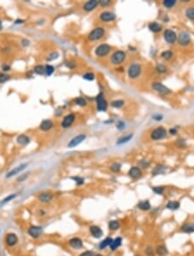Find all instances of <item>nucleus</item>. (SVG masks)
Returning <instances> with one entry per match:
<instances>
[{
  "mask_svg": "<svg viewBox=\"0 0 194 256\" xmlns=\"http://www.w3.org/2000/svg\"><path fill=\"white\" fill-rule=\"evenodd\" d=\"M125 57H126V53L123 51H121V50L116 51L112 54L111 62L114 65H119L125 60Z\"/></svg>",
  "mask_w": 194,
  "mask_h": 256,
  "instance_id": "nucleus-1",
  "label": "nucleus"
},
{
  "mask_svg": "<svg viewBox=\"0 0 194 256\" xmlns=\"http://www.w3.org/2000/svg\"><path fill=\"white\" fill-rule=\"evenodd\" d=\"M166 135V130L163 127H159L156 128L155 129L153 130V132L151 133V138L153 140H161L163 139L165 136Z\"/></svg>",
  "mask_w": 194,
  "mask_h": 256,
  "instance_id": "nucleus-2",
  "label": "nucleus"
},
{
  "mask_svg": "<svg viewBox=\"0 0 194 256\" xmlns=\"http://www.w3.org/2000/svg\"><path fill=\"white\" fill-rule=\"evenodd\" d=\"M111 49V47L110 45H108V44H101V45H99L96 48L95 53L98 57H105V56H106L108 53H110Z\"/></svg>",
  "mask_w": 194,
  "mask_h": 256,
  "instance_id": "nucleus-3",
  "label": "nucleus"
},
{
  "mask_svg": "<svg viewBox=\"0 0 194 256\" xmlns=\"http://www.w3.org/2000/svg\"><path fill=\"white\" fill-rule=\"evenodd\" d=\"M105 35V30L101 27L96 28L92 30L89 34V39L91 41H97L104 36Z\"/></svg>",
  "mask_w": 194,
  "mask_h": 256,
  "instance_id": "nucleus-4",
  "label": "nucleus"
},
{
  "mask_svg": "<svg viewBox=\"0 0 194 256\" xmlns=\"http://www.w3.org/2000/svg\"><path fill=\"white\" fill-rule=\"evenodd\" d=\"M141 72H142V68L140 67V65H138V64H133V65H131V66L129 68L128 74H129V78L135 79V78H137L138 76L140 75Z\"/></svg>",
  "mask_w": 194,
  "mask_h": 256,
  "instance_id": "nucleus-5",
  "label": "nucleus"
},
{
  "mask_svg": "<svg viewBox=\"0 0 194 256\" xmlns=\"http://www.w3.org/2000/svg\"><path fill=\"white\" fill-rule=\"evenodd\" d=\"M164 38L166 42L169 44H173L177 41V35L174 31L171 30H166L164 32Z\"/></svg>",
  "mask_w": 194,
  "mask_h": 256,
  "instance_id": "nucleus-6",
  "label": "nucleus"
},
{
  "mask_svg": "<svg viewBox=\"0 0 194 256\" xmlns=\"http://www.w3.org/2000/svg\"><path fill=\"white\" fill-rule=\"evenodd\" d=\"M97 107L99 111H105L107 109V102L102 93H100L97 97Z\"/></svg>",
  "mask_w": 194,
  "mask_h": 256,
  "instance_id": "nucleus-7",
  "label": "nucleus"
},
{
  "mask_svg": "<svg viewBox=\"0 0 194 256\" xmlns=\"http://www.w3.org/2000/svg\"><path fill=\"white\" fill-rule=\"evenodd\" d=\"M28 233L33 238H38L42 234V228L40 226H31L28 229Z\"/></svg>",
  "mask_w": 194,
  "mask_h": 256,
  "instance_id": "nucleus-8",
  "label": "nucleus"
},
{
  "mask_svg": "<svg viewBox=\"0 0 194 256\" xmlns=\"http://www.w3.org/2000/svg\"><path fill=\"white\" fill-rule=\"evenodd\" d=\"M179 43L182 46H187L191 42V36L187 32H181L178 38Z\"/></svg>",
  "mask_w": 194,
  "mask_h": 256,
  "instance_id": "nucleus-9",
  "label": "nucleus"
},
{
  "mask_svg": "<svg viewBox=\"0 0 194 256\" xmlns=\"http://www.w3.org/2000/svg\"><path fill=\"white\" fill-rule=\"evenodd\" d=\"M152 86H153V89H154V90L156 91L157 92H159V93H161V94L166 95V94L170 93V90H169L167 87H166L164 85H162L161 83L155 82V83L153 84Z\"/></svg>",
  "mask_w": 194,
  "mask_h": 256,
  "instance_id": "nucleus-10",
  "label": "nucleus"
},
{
  "mask_svg": "<svg viewBox=\"0 0 194 256\" xmlns=\"http://www.w3.org/2000/svg\"><path fill=\"white\" fill-rule=\"evenodd\" d=\"M85 139V135H79V136H75L71 140V142L67 144V147L68 148H74L76 146L80 145Z\"/></svg>",
  "mask_w": 194,
  "mask_h": 256,
  "instance_id": "nucleus-11",
  "label": "nucleus"
},
{
  "mask_svg": "<svg viewBox=\"0 0 194 256\" xmlns=\"http://www.w3.org/2000/svg\"><path fill=\"white\" fill-rule=\"evenodd\" d=\"M100 19L103 22H111L116 19V15L111 11H104L100 14Z\"/></svg>",
  "mask_w": 194,
  "mask_h": 256,
  "instance_id": "nucleus-12",
  "label": "nucleus"
},
{
  "mask_svg": "<svg viewBox=\"0 0 194 256\" xmlns=\"http://www.w3.org/2000/svg\"><path fill=\"white\" fill-rule=\"evenodd\" d=\"M74 114H69V115H67V116H66L64 117V119H63L62 122H61V126L63 128H68V127H70L73 124V122H74Z\"/></svg>",
  "mask_w": 194,
  "mask_h": 256,
  "instance_id": "nucleus-13",
  "label": "nucleus"
},
{
  "mask_svg": "<svg viewBox=\"0 0 194 256\" xmlns=\"http://www.w3.org/2000/svg\"><path fill=\"white\" fill-rule=\"evenodd\" d=\"M26 166H27V164H26V163H25V164H22V165H20V166H16V167L14 168L13 170H11L10 172H9V173H7L6 178L9 179V178L13 177L14 175H16L17 173H20L21 172H22L25 168H26Z\"/></svg>",
  "mask_w": 194,
  "mask_h": 256,
  "instance_id": "nucleus-14",
  "label": "nucleus"
},
{
  "mask_svg": "<svg viewBox=\"0 0 194 256\" xmlns=\"http://www.w3.org/2000/svg\"><path fill=\"white\" fill-rule=\"evenodd\" d=\"M17 241H18V238H17L16 234L13 233L8 234L7 236H6V243H7L8 246L13 247L17 243Z\"/></svg>",
  "mask_w": 194,
  "mask_h": 256,
  "instance_id": "nucleus-15",
  "label": "nucleus"
},
{
  "mask_svg": "<svg viewBox=\"0 0 194 256\" xmlns=\"http://www.w3.org/2000/svg\"><path fill=\"white\" fill-rule=\"evenodd\" d=\"M69 245L74 249H81L83 247V241L78 238V237H74V238H72L70 241H69Z\"/></svg>",
  "mask_w": 194,
  "mask_h": 256,
  "instance_id": "nucleus-16",
  "label": "nucleus"
},
{
  "mask_svg": "<svg viewBox=\"0 0 194 256\" xmlns=\"http://www.w3.org/2000/svg\"><path fill=\"white\" fill-rule=\"evenodd\" d=\"M90 232L91 234V235L94 237V238H100L102 235H103V231L102 229L97 226H91L90 228Z\"/></svg>",
  "mask_w": 194,
  "mask_h": 256,
  "instance_id": "nucleus-17",
  "label": "nucleus"
},
{
  "mask_svg": "<svg viewBox=\"0 0 194 256\" xmlns=\"http://www.w3.org/2000/svg\"><path fill=\"white\" fill-rule=\"evenodd\" d=\"M129 175L132 178V179H138L142 176V172L140 170L139 167H131L129 171Z\"/></svg>",
  "mask_w": 194,
  "mask_h": 256,
  "instance_id": "nucleus-18",
  "label": "nucleus"
},
{
  "mask_svg": "<svg viewBox=\"0 0 194 256\" xmlns=\"http://www.w3.org/2000/svg\"><path fill=\"white\" fill-rule=\"evenodd\" d=\"M97 4H98V1H96V0H91V1H88L84 5V10L85 11H91L92 10H94L95 8L97 7Z\"/></svg>",
  "mask_w": 194,
  "mask_h": 256,
  "instance_id": "nucleus-19",
  "label": "nucleus"
},
{
  "mask_svg": "<svg viewBox=\"0 0 194 256\" xmlns=\"http://www.w3.org/2000/svg\"><path fill=\"white\" fill-rule=\"evenodd\" d=\"M54 126V123L51 120H44L42 122L41 125H40V128L43 131H48L49 129H51Z\"/></svg>",
  "mask_w": 194,
  "mask_h": 256,
  "instance_id": "nucleus-20",
  "label": "nucleus"
},
{
  "mask_svg": "<svg viewBox=\"0 0 194 256\" xmlns=\"http://www.w3.org/2000/svg\"><path fill=\"white\" fill-rule=\"evenodd\" d=\"M122 241H123V240H122L121 237H117L116 239H114L112 241L111 244L110 245V248H111L112 251H115L116 249H118L120 246L122 245Z\"/></svg>",
  "mask_w": 194,
  "mask_h": 256,
  "instance_id": "nucleus-21",
  "label": "nucleus"
},
{
  "mask_svg": "<svg viewBox=\"0 0 194 256\" xmlns=\"http://www.w3.org/2000/svg\"><path fill=\"white\" fill-rule=\"evenodd\" d=\"M53 199V195L50 194V193H42L40 196H39V200L42 203H48L50 202Z\"/></svg>",
  "mask_w": 194,
  "mask_h": 256,
  "instance_id": "nucleus-22",
  "label": "nucleus"
},
{
  "mask_svg": "<svg viewBox=\"0 0 194 256\" xmlns=\"http://www.w3.org/2000/svg\"><path fill=\"white\" fill-rule=\"evenodd\" d=\"M137 208L140 209L141 211H149V210H150V208H151V205H150V203L148 200H146V201H141V202H139L138 204H137Z\"/></svg>",
  "mask_w": 194,
  "mask_h": 256,
  "instance_id": "nucleus-23",
  "label": "nucleus"
},
{
  "mask_svg": "<svg viewBox=\"0 0 194 256\" xmlns=\"http://www.w3.org/2000/svg\"><path fill=\"white\" fill-rule=\"evenodd\" d=\"M181 230L185 233H194V223H187L181 227Z\"/></svg>",
  "mask_w": 194,
  "mask_h": 256,
  "instance_id": "nucleus-24",
  "label": "nucleus"
},
{
  "mask_svg": "<svg viewBox=\"0 0 194 256\" xmlns=\"http://www.w3.org/2000/svg\"><path fill=\"white\" fill-rule=\"evenodd\" d=\"M168 210H172V211H176L178 210L179 207H180V203L177 201H170L168 202L166 206Z\"/></svg>",
  "mask_w": 194,
  "mask_h": 256,
  "instance_id": "nucleus-25",
  "label": "nucleus"
},
{
  "mask_svg": "<svg viewBox=\"0 0 194 256\" xmlns=\"http://www.w3.org/2000/svg\"><path fill=\"white\" fill-rule=\"evenodd\" d=\"M16 140H17V142L19 143V144H21V145H22V146H25V145H27L28 143L30 142V138H29L28 136H25V135L19 136L17 137Z\"/></svg>",
  "mask_w": 194,
  "mask_h": 256,
  "instance_id": "nucleus-26",
  "label": "nucleus"
},
{
  "mask_svg": "<svg viewBox=\"0 0 194 256\" xmlns=\"http://www.w3.org/2000/svg\"><path fill=\"white\" fill-rule=\"evenodd\" d=\"M112 241H113V239L111 238V237H107V238H105L104 241H102L101 242H100V244H99V249H105L106 247L110 246V245L111 244Z\"/></svg>",
  "mask_w": 194,
  "mask_h": 256,
  "instance_id": "nucleus-27",
  "label": "nucleus"
},
{
  "mask_svg": "<svg viewBox=\"0 0 194 256\" xmlns=\"http://www.w3.org/2000/svg\"><path fill=\"white\" fill-rule=\"evenodd\" d=\"M149 29L152 32L156 33V32H159V31L161 30V26L157 23H149Z\"/></svg>",
  "mask_w": 194,
  "mask_h": 256,
  "instance_id": "nucleus-28",
  "label": "nucleus"
},
{
  "mask_svg": "<svg viewBox=\"0 0 194 256\" xmlns=\"http://www.w3.org/2000/svg\"><path fill=\"white\" fill-rule=\"evenodd\" d=\"M120 227V223L117 220H111L109 222V229L111 230H117Z\"/></svg>",
  "mask_w": 194,
  "mask_h": 256,
  "instance_id": "nucleus-29",
  "label": "nucleus"
},
{
  "mask_svg": "<svg viewBox=\"0 0 194 256\" xmlns=\"http://www.w3.org/2000/svg\"><path fill=\"white\" fill-rule=\"evenodd\" d=\"M156 253L159 255H165L166 254H167V249L164 245H160L156 248Z\"/></svg>",
  "mask_w": 194,
  "mask_h": 256,
  "instance_id": "nucleus-30",
  "label": "nucleus"
},
{
  "mask_svg": "<svg viewBox=\"0 0 194 256\" xmlns=\"http://www.w3.org/2000/svg\"><path fill=\"white\" fill-rule=\"evenodd\" d=\"M186 15H187V16L189 18V19H191V20L194 21V8L193 7L188 8V9L187 10V11H186Z\"/></svg>",
  "mask_w": 194,
  "mask_h": 256,
  "instance_id": "nucleus-31",
  "label": "nucleus"
},
{
  "mask_svg": "<svg viewBox=\"0 0 194 256\" xmlns=\"http://www.w3.org/2000/svg\"><path fill=\"white\" fill-rule=\"evenodd\" d=\"M16 197V194H11V195H9L8 197H6L5 198H4L1 202H0V205H4L5 203H9L10 201H11L12 199H14Z\"/></svg>",
  "mask_w": 194,
  "mask_h": 256,
  "instance_id": "nucleus-32",
  "label": "nucleus"
},
{
  "mask_svg": "<svg viewBox=\"0 0 194 256\" xmlns=\"http://www.w3.org/2000/svg\"><path fill=\"white\" fill-rule=\"evenodd\" d=\"M132 135H129V136H123V137H121L119 140L117 142V143L118 144V145H121V144H123V143H126L127 142H129L131 138H132Z\"/></svg>",
  "mask_w": 194,
  "mask_h": 256,
  "instance_id": "nucleus-33",
  "label": "nucleus"
},
{
  "mask_svg": "<svg viewBox=\"0 0 194 256\" xmlns=\"http://www.w3.org/2000/svg\"><path fill=\"white\" fill-rule=\"evenodd\" d=\"M35 72L39 75H43L44 73H46V69L43 66H36L35 68Z\"/></svg>",
  "mask_w": 194,
  "mask_h": 256,
  "instance_id": "nucleus-34",
  "label": "nucleus"
},
{
  "mask_svg": "<svg viewBox=\"0 0 194 256\" xmlns=\"http://www.w3.org/2000/svg\"><path fill=\"white\" fill-rule=\"evenodd\" d=\"M176 1L175 0H165L163 1V5L166 8H172L175 5Z\"/></svg>",
  "mask_w": 194,
  "mask_h": 256,
  "instance_id": "nucleus-35",
  "label": "nucleus"
},
{
  "mask_svg": "<svg viewBox=\"0 0 194 256\" xmlns=\"http://www.w3.org/2000/svg\"><path fill=\"white\" fill-rule=\"evenodd\" d=\"M165 170H166V168H165V166H157L155 168V170H154V174L155 175H156V174H161V173H163L165 172Z\"/></svg>",
  "mask_w": 194,
  "mask_h": 256,
  "instance_id": "nucleus-36",
  "label": "nucleus"
},
{
  "mask_svg": "<svg viewBox=\"0 0 194 256\" xmlns=\"http://www.w3.org/2000/svg\"><path fill=\"white\" fill-rule=\"evenodd\" d=\"M172 56V53L171 52V51H164V52H162L161 53V57L163 58V59H165V60H169V59H171Z\"/></svg>",
  "mask_w": 194,
  "mask_h": 256,
  "instance_id": "nucleus-37",
  "label": "nucleus"
},
{
  "mask_svg": "<svg viewBox=\"0 0 194 256\" xmlns=\"http://www.w3.org/2000/svg\"><path fill=\"white\" fill-rule=\"evenodd\" d=\"M124 105V102L123 100H115L111 103V105L115 108H120Z\"/></svg>",
  "mask_w": 194,
  "mask_h": 256,
  "instance_id": "nucleus-38",
  "label": "nucleus"
},
{
  "mask_svg": "<svg viewBox=\"0 0 194 256\" xmlns=\"http://www.w3.org/2000/svg\"><path fill=\"white\" fill-rule=\"evenodd\" d=\"M75 103L80 106H85L86 105V101L83 98H77L75 99Z\"/></svg>",
  "mask_w": 194,
  "mask_h": 256,
  "instance_id": "nucleus-39",
  "label": "nucleus"
},
{
  "mask_svg": "<svg viewBox=\"0 0 194 256\" xmlns=\"http://www.w3.org/2000/svg\"><path fill=\"white\" fill-rule=\"evenodd\" d=\"M121 169V164L119 163H114L111 166V170L114 173H117L119 172Z\"/></svg>",
  "mask_w": 194,
  "mask_h": 256,
  "instance_id": "nucleus-40",
  "label": "nucleus"
},
{
  "mask_svg": "<svg viewBox=\"0 0 194 256\" xmlns=\"http://www.w3.org/2000/svg\"><path fill=\"white\" fill-rule=\"evenodd\" d=\"M45 69H46V73H47V75L48 76L52 75V73H54V67H53V66H50V65H47Z\"/></svg>",
  "mask_w": 194,
  "mask_h": 256,
  "instance_id": "nucleus-41",
  "label": "nucleus"
},
{
  "mask_svg": "<svg viewBox=\"0 0 194 256\" xmlns=\"http://www.w3.org/2000/svg\"><path fill=\"white\" fill-rule=\"evenodd\" d=\"M83 78L85 79H86V80H93L95 79V75L93 73H85V75L83 76Z\"/></svg>",
  "mask_w": 194,
  "mask_h": 256,
  "instance_id": "nucleus-42",
  "label": "nucleus"
},
{
  "mask_svg": "<svg viewBox=\"0 0 194 256\" xmlns=\"http://www.w3.org/2000/svg\"><path fill=\"white\" fill-rule=\"evenodd\" d=\"M153 191H154V192L155 193H156V194H159V195H161L163 192H164V188L163 187H159V186H157V187H154L153 188Z\"/></svg>",
  "mask_w": 194,
  "mask_h": 256,
  "instance_id": "nucleus-43",
  "label": "nucleus"
},
{
  "mask_svg": "<svg viewBox=\"0 0 194 256\" xmlns=\"http://www.w3.org/2000/svg\"><path fill=\"white\" fill-rule=\"evenodd\" d=\"M9 79H10V76L6 75V74H4V73H1V74H0V84L4 83V82H6Z\"/></svg>",
  "mask_w": 194,
  "mask_h": 256,
  "instance_id": "nucleus-44",
  "label": "nucleus"
},
{
  "mask_svg": "<svg viewBox=\"0 0 194 256\" xmlns=\"http://www.w3.org/2000/svg\"><path fill=\"white\" fill-rule=\"evenodd\" d=\"M157 71L159 72V73H165L166 71V68L165 67V66H163V65H158L157 66Z\"/></svg>",
  "mask_w": 194,
  "mask_h": 256,
  "instance_id": "nucleus-45",
  "label": "nucleus"
},
{
  "mask_svg": "<svg viewBox=\"0 0 194 256\" xmlns=\"http://www.w3.org/2000/svg\"><path fill=\"white\" fill-rule=\"evenodd\" d=\"M98 4H100L101 6H107L111 4V1L110 0H101V1H98Z\"/></svg>",
  "mask_w": 194,
  "mask_h": 256,
  "instance_id": "nucleus-46",
  "label": "nucleus"
},
{
  "mask_svg": "<svg viewBox=\"0 0 194 256\" xmlns=\"http://www.w3.org/2000/svg\"><path fill=\"white\" fill-rule=\"evenodd\" d=\"M140 166H142V168H147V167L149 166V162H148V161H146L145 160H142V161L140 162Z\"/></svg>",
  "mask_w": 194,
  "mask_h": 256,
  "instance_id": "nucleus-47",
  "label": "nucleus"
},
{
  "mask_svg": "<svg viewBox=\"0 0 194 256\" xmlns=\"http://www.w3.org/2000/svg\"><path fill=\"white\" fill-rule=\"evenodd\" d=\"M74 180H75V182L77 183V185L78 186H80V185H82L83 183H84V180L83 179H81V178H79V177H75V178H73Z\"/></svg>",
  "mask_w": 194,
  "mask_h": 256,
  "instance_id": "nucleus-48",
  "label": "nucleus"
},
{
  "mask_svg": "<svg viewBox=\"0 0 194 256\" xmlns=\"http://www.w3.org/2000/svg\"><path fill=\"white\" fill-rule=\"evenodd\" d=\"M93 255H94V254H93V252H92V251H85V252L82 253V254H81L80 256H93Z\"/></svg>",
  "mask_w": 194,
  "mask_h": 256,
  "instance_id": "nucleus-49",
  "label": "nucleus"
},
{
  "mask_svg": "<svg viewBox=\"0 0 194 256\" xmlns=\"http://www.w3.org/2000/svg\"><path fill=\"white\" fill-rule=\"evenodd\" d=\"M58 57V53H53L50 54V56L48 57V60H54V59H56Z\"/></svg>",
  "mask_w": 194,
  "mask_h": 256,
  "instance_id": "nucleus-50",
  "label": "nucleus"
},
{
  "mask_svg": "<svg viewBox=\"0 0 194 256\" xmlns=\"http://www.w3.org/2000/svg\"><path fill=\"white\" fill-rule=\"evenodd\" d=\"M117 128H119V129H123V128H125V124H124V122H120L119 123L117 124Z\"/></svg>",
  "mask_w": 194,
  "mask_h": 256,
  "instance_id": "nucleus-51",
  "label": "nucleus"
},
{
  "mask_svg": "<svg viewBox=\"0 0 194 256\" xmlns=\"http://www.w3.org/2000/svg\"><path fill=\"white\" fill-rule=\"evenodd\" d=\"M146 254H147L148 255H153V249L148 248L147 250H146Z\"/></svg>",
  "mask_w": 194,
  "mask_h": 256,
  "instance_id": "nucleus-52",
  "label": "nucleus"
},
{
  "mask_svg": "<svg viewBox=\"0 0 194 256\" xmlns=\"http://www.w3.org/2000/svg\"><path fill=\"white\" fill-rule=\"evenodd\" d=\"M27 177H28V174H24V175H22V177L18 178V181H23Z\"/></svg>",
  "mask_w": 194,
  "mask_h": 256,
  "instance_id": "nucleus-53",
  "label": "nucleus"
},
{
  "mask_svg": "<svg viewBox=\"0 0 194 256\" xmlns=\"http://www.w3.org/2000/svg\"><path fill=\"white\" fill-rule=\"evenodd\" d=\"M10 66H6V65H5V66H4V67H3V69H4V71H9V70H10Z\"/></svg>",
  "mask_w": 194,
  "mask_h": 256,
  "instance_id": "nucleus-54",
  "label": "nucleus"
},
{
  "mask_svg": "<svg viewBox=\"0 0 194 256\" xmlns=\"http://www.w3.org/2000/svg\"><path fill=\"white\" fill-rule=\"evenodd\" d=\"M170 134L172 135H176L177 134V131L175 129H170Z\"/></svg>",
  "mask_w": 194,
  "mask_h": 256,
  "instance_id": "nucleus-55",
  "label": "nucleus"
},
{
  "mask_svg": "<svg viewBox=\"0 0 194 256\" xmlns=\"http://www.w3.org/2000/svg\"><path fill=\"white\" fill-rule=\"evenodd\" d=\"M2 28H3V24H2V22H1V20H0V30H2Z\"/></svg>",
  "mask_w": 194,
  "mask_h": 256,
  "instance_id": "nucleus-56",
  "label": "nucleus"
},
{
  "mask_svg": "<svg viewBox=\"0 0 194 256\" xmlns=\"http://www.w3.org/2000/svg\"><path fill=\"white\" fill-rule=\"evenodd\" d=\"M93 256H103L102 255H99V254H97V255H94Z\"/></svg>",
  "mask_w": 194,
  "mask_h": 256,
  "instance_id": "nucleus-57",
  "label": "nucleus"
}]
</instances>
